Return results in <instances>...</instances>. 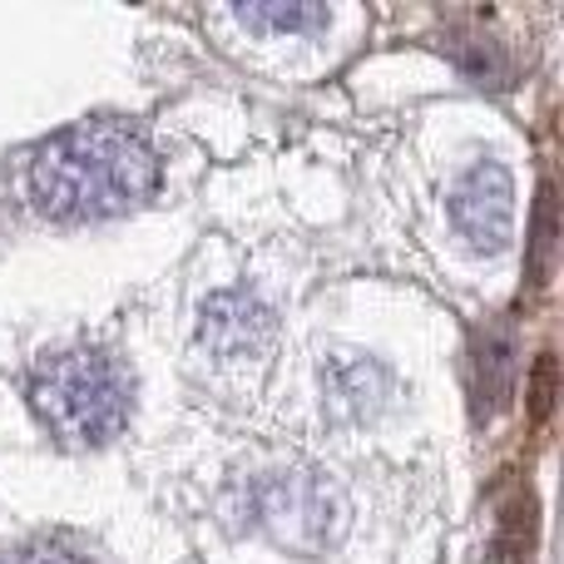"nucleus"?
I'll use <instances>...</instances> for the list:
<instances>
[{
    "mask_svg": "<svg viewBox=\"0 0 564 564\" xmlns=\"http://www.w3.org/2000/svg\"><path fill=\"white\" fill-rule=\"evenodd\" d=\"M248 516L273 545L292 555H317L347 525L341 496L312 470H273L248 486Z\"/></svg>",
    "mask_w": 564,
    "mask_h": 564,
    "instance_id": "3",
    "label": "nucleus"
},
{
    "mask_svg": "<svg viewBox=\"0 0 564 564\" xmlns=\"http://www.w3.org/2000/svg\"><path fill=\"white\" fill-rule=\"evenodd\" d=\"M6 564H89V560L69 555L65 545H25L20 555H10Z\"/></svg>",
    "mask_w": 564,
    "mask_h": 564,
    "instance_id": "7",
    "label": "nucleus"
},
{
    "mask_svg": "<svg viewBox=\"0 0 564 564\" xmlns=\"http://www.w3.org/2000/svg\"><path fill=\"white\" fill-rule=\"evenodd\" d=\"M238 20L253 30H273V35H302V30L327 25V10L322 6H238Z\"/></svg>",
    "mask_w": 564,
    "mask_h": 564,
    "instance_id": "6",
    "label": "nucleus"
},
{
    "mask_svg": "<svg viewBox=\"0 0 564 564\" xmlns=\"http://www.w3.org/2000/svg\"><path fill=\"white\" fill-rule=\"evenodd\" d=\"M134 406V377L99 347L55 351L30 377V411L65 446H105L124 431Z\"/></svg>",
    "mask_w": 564,
    "mask_h": 564,
    "instance_id": "2",
    "label": "nucleus"
},
{
    "mask_svg": "<svg viewBox=\"0 0 564 564\" xmlns=\"http://www.w3.org/2000/svg\"><path fill=\"white\" fill-rule=\"evenodd\" d=\"M198 337L218 367H248V361H263L273 347V312L248 292H218L214 302H204Z\"/></svg>",
    "mask_w": 564,
    "mask_h": 564,
    "instance_id": "5",
    "label": "nucleus"
},
{
    "mask_svg": "<svg viewBox=\"0 0 564 564\" xmlns=\"http://www.w3.org/2000/svg\"><path fill=\"white\" fill-rule=\"evenodd\" d=\"M159 184V159L119 119H85L30 159V198L55 224H99L139 208Z\"/></svg>",
    "mask_w": 564,
    "mask_h": 564,
    "instance_id": "1",
    "label": "nucleus"
},
{
    "mask_svg": "<svg viewBox=\"0 0 564 564\" xmlns=\"http://www.w3.org/2000/svg\"><path fill=\"white\" fill-rule=\"evenodd\" d=\"M451 224L460 228L470 248L496 253L510 243V224H516V184L500 164H476L470 174H460V184L451 188Z\"/></svg>",
    "mask_w": 564,
    "mask_h": 564,
    "instance_id": "4",
    "label": "nucleus"
}]
</instances>
